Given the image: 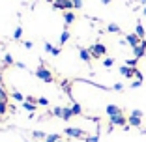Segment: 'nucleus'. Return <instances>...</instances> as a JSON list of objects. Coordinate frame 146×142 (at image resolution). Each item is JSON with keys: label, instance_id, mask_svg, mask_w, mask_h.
<instances>
[{"label": "nucleus", "instance_id": "nucleus-1", "mask_svg": "<svg viewBox=\"0 0 146 142\" xmlns=\"http://www.w3.org/2000/svg\"><path fill=\"white\" fill-rule=\"evenodd\" d=\"M88 51H90L92 58H103V56L107 54V47H105L103 43H94Z\"/></svg>", "mask_w": 146, "mask_h": 142}, {"label": "nucleus", "instance_id": "nucleus-2", "mask_svg": "<svg viewBox=\"0 0 146 142\" xmlns=\"http://www.w3.org/2000/svg\"><path fill=\"white\" fill-rule=\"evenodd\" d=\"M36 77H38L39 81H43V82H52V73L49 71L47 67H45V65H39V67H38Z\"/></svg>", "mask_w": 146, "mask_h": 142}, {"label": "nucleus", "instance_id": "nucleus-3", "mask_svg": "<svg viewBox=\"0 0 146 142\" xmlns=\"http://www.w3.org/2000/svg\"><path fill=\"white\" fill-rule=\"evenodd\" d=\"M52 4H54L56 9H62V11H71L73 9V2L71 0H54Z\"/></svg>", "mask_w": 146, "mask_h": 142}, {"label": "nucleus", "instance_id": "nucleus-4", "mask_svg": "<svg viewBox=\"0 0 146 142\" xmlns=\"http://www.w3.org/2000/svg\"><path fill=\"white\" fill-rule=\"evenodd\" d=\"M64 133L68 135V137H71V138H84V131L79 129V127H66Z\"/></svg>", "mask_w": 146, "mask_h": 142}, {"label": "nucleus", "instance_id": "nucleus-5", "mask_svg": "<svg viewBox=\"0 0 146 142\" xmlns=\"http://www.w3.org/2000/svg\"><path fill=\"white\" fill-rule=\"evenodd\" d=\"M109 120H111V125H120V127H125V125H127V118H125L124 114H118V116H111Z\"/></svg>", "mask_w": 146, "mask_h": 142}, {"label": "nucleus", "instance_id": "nucleus-6", "mask_svg": "<svg viewBox=\"0 0 146 142\" xmlns=\"http://www.w3.org/2000/svg\"><path fill=\"white\" fill-rule=\"evenodd\" d=\"M133 54H135V58H142V56L146 54V39H142L141 45L133 47Z\"/></svg>", "mask_w": 146, "mask_h": 142}, {"label": "nucleus", "instance_id": "nucleus-7", "mask_svg": "<svg viewBox=\"0 0 146 142\" xmlns=\"http://www.w3.org/2000/svg\"><path fill=\"white\" fill-rule=\"evenodd\" d=\"M141 41H142V39L139 38V36L135 34V32H133V34H127V36H125V43L131 45V49L137 47V45H141Z\"/></svg>", "mask_w": 146, "mask_h": 142}, {"label": "nucleus", "instance_id": "nucleus-8", "mask_svg": "<svg viewBox=\"0 0 146 142\" xmlns=\"http://www.w3.org/2000/svg\"><path fill=\"white\" fill-rule=\"evenodd\" d=\"M79 58H81L82 62H86V64H90V62H92L90 51H88V49H82V47H79Z\"/></svg>", "mask_w": 146, "mask_h": 142}, {"label": "nucleus", "instance_id": "nucleus-9", "mask_svg": "<svg viewBox=\"0 0 146 142\" xmlns=\"http://www.w3.org/2000/svg\"><path fill=\"white\" fill-rule=\"evenodd\" d=\"M105 112L109 114V118H111V116H118V114H124V112H122V108H120V107H116V105H107Z\"/></svg>", "mask_w": 146, "mask_h": 142}, {"label": "nucleus", "instance_id": "nucleus-10", "mask_svg": "<svg viewBox=\"0 0 146 142\" xmlns=\"http://www.w3.org/2000/svg\"><path fill=\"white\" fill-rule=\"evenodd\" d=\"M120 75H124L125 79L135 77V67H129V65H122V67H120Z\"/></svg>", "mask_w": 146, "mask_h": 142}, {"label": "nucleus", "instance_id": "nucleus-11", "mask_svg": "<svg viewBox=\"0 0 146 142\" xmlns=\"http://www.w3.org/2000/svg\"><path fill=\"white\" fill-rule=\"evenodd\" d=\"M135 34L139 36L141 39H146V30L144 26H142V22H137V28H135Z\"/></svg>", "mask_w": 146, "mask_h": 142}, {"label": "nucleus", "instance_id": "nucleus-12", "mask_svg": "<svg viewBox=\"0 0 146 142\" xmlns=\"http://www.w3.org/2000/svg\"><path fill=\"white\" fill-rule=\"evenodd\" d=\"M127 124L131 125V127H141L142 120H141V118H137V116H129L127 118Z\"/></svg>", "mask_w": 146, "mask_h": 142}, {"label": "nucleus", "instance_id": "nucleus-13", "mask_svg": "<svg viewBox=\"0 0 146 142\" xmlns=\"http://www.w3.org/2000/svg\"><path fill=\"white\" fill-rule=\"evenodd\" d=\"M73 116H75V114H73V110H71V108H68V107H64V108H62V120H71Z\"/></svg>", "mask_w": 146, "mask_h": 142}, {"label": "nucleus", "instance_id": "nucleus-14", "mask_svg": "<svg viewBox=\"0 0 146 142\" xmlns=\"http://www.w3.org/2000/svg\"><path fill=\"white\" fill-rule=\"evenodd\" d=\"M64 21H66V24H71V22L75 21V13L73 11H64Z\"/></svg>", "mask_w": 146, "mask_h": 142}, {"label": "nucleus", "instance_id": "nucleus-15", "mask_svg": "<svg viewBox=\"0 0 146 142\" xmlns=\"http://www.w3.org/2000/svg\"><path fill=\"white\" fill-rule=\"evenodd\" d=\"M107 32H111V34H118V32H120V26L114 24V22H111V24L107 26Z\"/></svg>", "mask_w": 146, "mask_h": 142}, {"label": "nucleus", "instance_id": "nucleus-16", "mask_svg": "<svg viewBox=\"0 0 146 142\" xmlns=\"http://www.w3.org/2000/svg\"><path fill=\"white\" fill-rule=\"evenodd\" d=\"M6 112H8V101L0 99V114H6Z\"/></svg>", "mask_w": 146, "mask_h": 142}, {"label": "nucleus", "instance_id": "nucleus-17", "mask_svg": "<svg viewBox=\"0 0 146 142\" xmlns=\"http://www.w3.org/2000/svg\"><path fill=\"white\" fill-rule=\"evenodd\" d=\"M23 107H25V110H28V112H34L36 110V103H30V101L23 103Z\"/></svg>", "mask_w": 146, "mask_h": 142}, {"label": "nucleus", "instance_id": "nucleus-18", "mask_svg": "<svg viewBox=\"0 0 146 142\" xmlns=\"http://www.w3.org/2000/svg\"><path fill=\"white\" fill-rule=\"evenodd\" d=\"M58 140H60V135H56V133L47 135V138H45V142H58Z\"/></svg>", "mask_w": 146, "mask_h": 142}, {"label": "nucleus", "instance_id": "nucleus-19", "mask_svg": "<svg viewBox=\"0 0 146 142\" xmlns=\"http://www.w3.org/2000/svg\"><path fill=\"white\" fill-rule=\"evenodd\" d=\"M71 110H73V114H75V116H79V114H81V112H82V107H81V105H79V103H73Z\"/></svg>", "mask_w": 146, "mask_h": 142}, {"label": "nucleus", "instance_id": "nucleus-20", "mask_svg": "<svg viewBox=\"0 0 146 142\" xmlns=\"http://www.w3.org/2000/svg\"><path fill=\"white\" fill-rule=\"evenodd\" d=\"M137 62H139V58H129V60H125V65H129V67H137Z\"/></svg>", "mask_w": 146, "mask_h": 142}, {"label": "nucleus", "instance_id": "nucleus-21", "mask_svg": "<svg viewBox=\"0 0 146 142\" xmlns=\"http://www.w3.org/2000/svg\"><path fill=\"white\" fill-rule=\"evenodd\" d=\"M11 95H13V99H15V101H25V99H26V97H25V95H23V94H21V92H13V94H11Z\"/></svg>", "mask_w": 146, "mask_h": 142}, {"label": "nucleus", "instance_id": "nucleus-22", "mask_svg": "<svg viewBox=\"0 0 146 142\" xmlns=\"http://www.w3.org/2000/svg\"><path fill=\"white\" fill-rule=\"evenodd\" d=\"M21 36H23V28H21V26H17L15 32H13V39H21Z\"/></svg>", "mask_w": 146, "mask_h": 142}, {"label": "nucleus", "instance_id": "nucleus-23", "mask_svg": "<svg viewBox=\"0 0 146 142\" xmlns=\"http://www.w3.org/2000/svg\"><path fill=\"white\" fill-rule=\"evenodd\" d=\"M51 114L52 116H58V118H62V107H54L51 110Z\"/></svg>", "mask_w": 146, "mask_h": 142}, {"label": "nucleus", "instance_id": "nucleus-24", "mask_svg": "<svg viewBox=\"0 0 146 142\" xmlns=\"http://www.w3.org/2000/svg\"><path fill=\"white\" fill-rule=\"evenodd\" d=\"M68 39H69V32H68V30H64V32H62V36H60V43L64 45Z\"/></svg>", "mask_w": 146, "mask_h": 142}, {"label": "nucleus", "instance_id": "nucleus-25", "mask_svg": "<svg viewBox=\"0 0 146 142\" xmlns=\"http://www.w3.org/2000/svg\"><path fill=\"white\" fill-rule=\"evenodd\" d=\"M4 64H6V65L15 64V62H13V56H11V54H6V56H4Z\"/></svg>", "mask_w": 146, "mask_h": 142}, {"label": "nucleus", "instance_id": "nucleus-26", "mask_svg": "<svg viewBox=\"0 0 146 142\" xmlns=\"http://www.w3.org/2000/svg\"><path fill=\"white\" fill-rule=\"evenodd\" d=\"M0 99H6L8 101V95H6V90H4V84L0 82Z\"/></svg>", "mask_w": 146, "mask_h": 142}, {"label": "nucleus", "instance_id": "nucleus-27", "mask_svg": "<svg viewBox=\"0 0 146 142\" xmlns=\"http://www.w3.org/2000/svg\"><path fill=\"white\" fill-rule=\"evenodd\" d=\"M103 65H105V67H112V65H114V60H112V58H105Z\"/></svg>", "mask_w": 146, "mask_h": 142}, {"label": "nucleus", "instance_id": "nucleus-28", "mask_svg": "<svg viewBox=\"0 0 146 142\" xmlns=\"http://www.w3.org/2000/svg\"><path fill=\"white\" fill-rule=\"evenodd\" d=\"M38 103L41 105V107H49V99H47V97H39Z\"/></svg>", "mask_w": 146, "mask_h": 142}, {"label": "nucleus", "instance_id": "nucleus-29", "mask_svg": "<svg viewBox=\"0 0 146 142\" xmlns=\"http://www.w3.org/2000/svg\"><path fill=\"white\" fill-rule=\"evenodd\" d=\"M71 2H73V8H75V9L82 8V0H71Z\"/></svg>", "mask_w": 146, "mask_h": 142}, {"label": "nucleus", "instance_id": "nucleus-30", "mask_svg": "<svg viewBox=\"0 0 146 142\" xmlns=\"http://www.w3.org/2000/svg\"><path fill=\"white\" fill-rule=\"evenodd\" d=\"M34 138H47L43 131H34Z\"/></svg>", "mask_w": 146, "mask_h": 142}, {"label": "nucleus", "instance_id": "nucleus-31", "mask_svg": "<svg viewBox=\"0 0 146 142\" xmlns=\"http://www.w3.org/2000/svg\"><path fill=\"white\" fill-rule=\"evenodd\" d=\"M131 116H137V118H142V110H139V108H135V110H131Z\"/></svg>", "mask_w": 146, "mask_h": 142}, {"label": "nucleus", "instance_id": "nucleus-32", "mask_svg": "<svg viewBox=\"0 0 146 142\" xmlns=\"http://www.w3.org/2000/svg\"><path fill=\"white\" fill-rule=\"evenodd\" d=\"M112 88H114L116 92H122V90H124V84H120V82H116V84H114Z\"/></svg>", "mask_w": 146, "mask_h": 142}, {"label": "nucleus", "instance_id": "nucleus-33", "mask_svg": "<svg viewBox=\"0 0 146 142\" xmlns=\"http://www.w3.org/2000/svg\"><path fill=\"white\" fill-rule=\"evenodd\" d=\"M45 51H47V52H51V54H52V51H54V47H52L51 43H45Z\"/></svg>", "mask_w": 146, "mask_h": 142}, {"label": "nucleus", "instance_id": "nucleus-34", "mask_svg": "<svg viewBox=\"0 0 146 142\" xmlns=\"http://www.w3.org/2000/svg\"><path fill=\"white\" fill-rule=\"evenodd\" d=\"M135 77H137V81H142V73L139 71L137 67H135Z\"/></svg>", "mask_w": 146, "mask_h": 142}, {"label": "nucleus", "instance_id": "nucleus-35", "mask_svg": "<svg viewBox=\"0 0 146 142\" xmlns=\"http://www.w3.org/2000/svg\"><path fill=\"white\" fill-rule=\"evenodd\" d=\"M141 84H142V81H133L131 82V88H139Z\"/></svg>", "mask_w": 146, "mask_h": 142}, {"label": "nucleus", "instance_id": "nucleus-36", "mask_svg": "<svg viewBox=\"0 0 146 142\" xmlns=\"http://www.w3.org/2000/svg\"><path fill=\"white\" fill-rule=\"evenodd\" d=\"M86 142H98V135H94V137H86Z\"/></svg>", "mask_w": 146, "mask_h": 142}, {"label": "nucleus", "instance_id": "nucleus-37", "mask_svg": "<svg viewBox=\"0 0 146 142\" xmlns=\"http://www.w3.org/2000/svg\"><path fill=\"white\" fill-rule=\"evenodd\" d=\"M52 54H54V56H58V54H60V49H58V47H54V51H52Z\"/></svg>", "mask_w": 146, "mask_h": 142}, {"label": "nucleus", "instance_id": "nucleus-38", "mask_svg": "<svg viewBox=\"0 0 146 142\" xmlns=\"http://www.w3.org/2000/svg\"><path fill=\"white\" fill-rule=\"evenodd\" d=\"M25 47L26 49H32V41H25Z\"/></svg>", "mask_w": 146, "mask_h": 142}, {"label": "nucleus", "instance_id": "nucleus-39", "mask_svg": "<svg viewBox=\"0 0 146 142\" xmlns=\"http://www.w3.org/2000/svg\"><path fill=\"white\" fill-rule=\"evenodd\" d=\"M101 4H111V0H101Z\"/></svg>", "mask_w": 146, "mask_h": 142}, {"label": "nucleus", "instance_id": "nucleus-40", "mask_svg": "<svg viewBox=\"0 0 146 142\" xmlns=\"http://www.w3.org/2000/svg\"><path fill=\"white\" fill-rule=\"evenodd\" d=\"M141 4H144V6H146V0H141Z\"/></svg>", "mask_w": 146, "mask_h": 142}, {"label": "nucleus", "instance_id": "nucleus-41", "mask_svg": "<svg viewBox=\"0 0 146 142\" xmlns=\"http://www.w3.org/2000/svg\"><path fill=\"white\" fill-rule=\"evenodd\" d=\"M142 13H144V15H146V6H144V9H142Z\"/></svg>", "mask_w": 146, "mask_h": 142}, {"label": "nucleus", "instance_id": "nucleus-42", "mask_svg": "<svg viewBox=\"0 0 146 142\" xmlns=\"http://www.w3.org/2000/svg\"><path fill=\"white\" fill-rule=\"evenodd\" d=\"M47 2H54V0H47Z\"/></svg>", "mask_w": 146, "mask_h": 142}, {"label": "nucleus", "instance_id": "nucleus-43", "mask_svg": "<svg viewBox=\"0 0 146 142\" xmlns=\"http://www.w3.org/2000/svg\"><path fill=\"white\" fill-rule=\"evenodd\" d=\"M0 82H2V75H0Z\"/></svg>", "mask_w": 146, "mask_h": 142}, {"label": "nucleus", "instance_id": "nucleus-44", "mask_svg": "<svg viewBox=\"0 0 146 142\" xmlns=\"http://www.w3.org/2000/svg\"><path fill=\"white\" fill-rule=\"evenodd\" d=\"M58 142H62V140H58Z\"/></svg>", "mask_w": 146, "mask_h": 142}]
</instances>
